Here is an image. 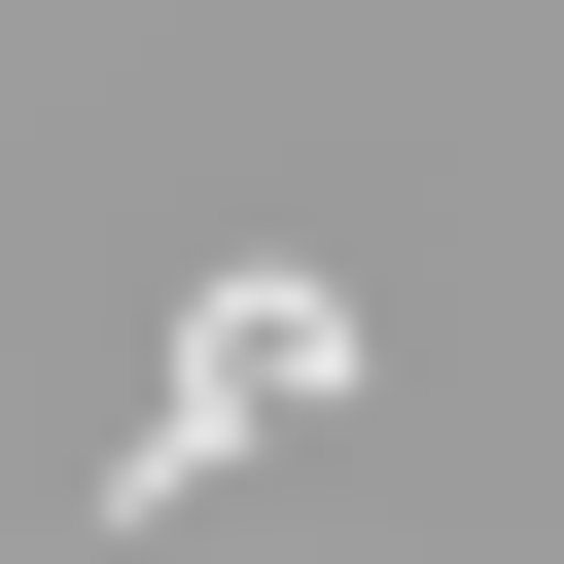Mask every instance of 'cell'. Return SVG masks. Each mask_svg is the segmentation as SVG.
I'll return each mask as SVG.
<instances>
[{
  "mask_svg": "<svg viewBox=\"0 0 564 564\" xmlns=\"http://www.w3.org/2000/svg\"><path fill=\"white\" fill-rule=\"evenodd\" d=\"M282 388H352V317H317V282H212V317H176V388H141V458H106V529H176Z\"/></svg>",
  "mask_w": 564,
  "mask_h": 564,
  "instance_id": "1",
  "label": "cell"
}]
</instances>
